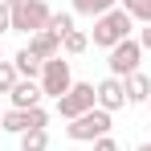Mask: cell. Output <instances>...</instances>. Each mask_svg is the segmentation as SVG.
<instances>
[{
    "mask_svg": "<svg viewBox=\"0 0 151 151\" xmlns=\"http://www.w3.org/2000/svg\"><path fill=\"white\" fill-rule=\"evenodd\" d=\"M8 17H12V33H25V37H33V33L49 29L53 8L45 4V0H12V4H8Z\"/></svg>",
    "mask_w": 151,
    "mask_h": 151,
    "instance_id": "obj_1",
    "label": "cell"
},
{
    "mask_svg": "<svg viewBox=\"0 0 151 151\" xmlns=\"http://www.w3.org/2000/svg\"><path fill=\"white\" fill-rule=\"evenodd\" d=\"M131 29H135V21L127 17L123 8H114V12H106V17H98V21H94V29H90V41H94L98 49L110 53L119 41H127V37H131Z\"/></svg>",
    "mask_w": 151,
    "mask_h": 151,
    "instance_id": "obj_2",
    "label": "cell"
},
{
    "mask_svg": "<svg viewBox=\"0 0 151 151\" xmlns=\"http://www.w3.org/2000/svg\"><path fill=\"white\" fill-rule=\"evenodd\" d=\"M102 135H110V114L102 106H94V110H86V114H78V119L65 123V139L70 143H94Z\"/></svg>",
    "mask_w": 151,
    "mask_h": 151,
    "instance_id": "obj_3",
    "label": "cell"
},
{
    "mask_svg": "<svg viewBox=\"0 0 151 151\" xmlns=\"http://www.w3.org/2000/svg\"><path fill=\"white\" fill-rule=\"evenodd\" d=\"M98 106V90H94V82H74L70 86V94H61L57 98V114L70 123L78 114H86V110H94Z\"/></svg>",
    "mask_w": 151,
    "mask_h": 151,
    "instance_id": "obj_4",
    "label": "cell"
},
{
    "mask_svg": "<svg viewBox=\"0 0 151 151\" xmlns=\"http://www.w3.org/2000/svg\"><path fill=\"white\" fill-rule=\"evenodd\" d=\"M139 61H143L139 37H127V41H119L114 49L106 53V70H110V78H131L135 70H139Z\"/></svg>",
    "mask_w": 151,
    "mask_h": 151,
    "instance_id": "obj_5",
    "label": "cell"
},
{
    "mask_svg": "<svg viewBox=\"0 0 151 151\" xmlns=\"http://www.w3.org/2000/svg\"><path fill=\"white\" fill-rule=\"evenodd\" d=\"M70 86H74L70 61H65V57H53V61H45V70H41V90H45V94L57 102L61 94H70Z\"/></svg>",
    "mask_w": 151,
    "mask_h": 151,
    "instance_id": "obj_6",
    "label": "cell"
},
{
    "mask_svg": "<svg viewBox=\"0 0 151 151\" xmlns=\"http://www.w3.org/2000/svg\"><path fill=\"white\" fill-rule=\"evenodd\" d=\"M94 90H98V106L106 110V114H114V110L127 106V82H123V78H110V74H106Z\"/></svg>",
    "mask_w": 151,
    "mask_h": 151,
    "instance_id": "obj_7",
    "label": "cell"
},
{
    "mask_svg": "<svg viewBox=\"0 0 151 151\" xmlns=\"http://www.w3.org/2000/svg\"><path fill=\"white\" fill-rule=\"evenodd\" d=\"M41 98H45L41 82H29V78H21V82L8 90V102H12V110H33V106H41Z\"/></svg>",
    "mask_w": 151,
    "mask_h": 151,
    "instance_id": "obj_8",
    "label": "cell"
},
{
    "mask_svg": "<svg viewBox=\"0 0 151 151\" xmlns=\"http://www.w3.org/2000/svg\"><path fill=\"white\" fill-rule=\"evenodd\" d=\"M29 49L37 53L41 61H53V57H61V37L49 33V29H41V33H33V37H29Z\"/></svg>",
    "mask_w": 151,
    "mask_h": 151,
    "instance_id": "obj_9",
    "label": "cell"
},
{
    "mask_svg": "<svg viewBox=\"0 0 151 151\" xmlns=\"http://www.w3.org/2000/svg\"><path fill=\"white\" fill-rule=\"evenodd\" d=\"M12 65H17V74H21V78H29V82H41V70H45V61H41L37 53L29 49V45L12 53Z\"/></svg>",
    "mask_w": 151,
    "mask_h": 151,
    "instance_id": "obj_10",
    "label": "cell"
},
{
    "mask_svg": "<svg viewBox=\"0 0 151 151\" xmlns=\"http://www.w3.org/2000/svg\"><path fill=\"white\" fill-rule=\"evenodd\" d=\"M127 82V102H135V106H147V98H151V78L143 74V70H135L131 78H123Z\"/></svg>",
    "mask_w": 151,
    "mask_h": 151,
    "instance_id": "obj_11",
    "label": "cell"
},
{
    "mask_svg": "<svg viewBox=\"0 0 151 151\" xmlns=\"http://www.w3.org/2000/svg\"><path fill=\"white\" fill-rule=\"evenodd\" d=\"M74 8V17H90V21H98V17H106V12H114L119 8V0H70Z\"/></svg>",
    "mask_w": 151,
    "mask_h": 151,
    "instance_id": "obj_12",
    "label": "cell"
},
{
    "mask_svg": "<svg viewBox=\"0 0 151 151\" xmlns=\"http://www.w3.org/2000/svg\"><path fill=\"white\" fill-rule=\"evenodd\" d=\"M119 8L135 25H151V0H119Z\"/></svg>",
    "mask_w": 151,
    "mask_h": 151,
    "instance_id": "obj_13",
    "label": "cell"
},
{
    "mask_svg": "<svg viewBox=\"0 0 151 151\" xmlns=\"http://www.w3.org/2000/svg\"><path fill=\"white\" fill-rule=\"evenodd\" d=\"M0 131H8V135H25L29 131V119H25V110H4V119H0Z\"/></svg>",
    "mask_w": 151,
    "mask_h": 151,
    "instance_id": "obj_14",
    "label": "cell"
},
{
    "mask_svg": "<svg viewBox=\"0 0 151 151\" xmlns=\"http://www.w3.org/2000/svg\"><path fill=\"white\" fill-rule=\"evenodd\" d=\"M86 45H90V37H86L82 29H74V33H65V37H61V53H70V57L86 53Z\"/></svg>",
    "mask_w": 151,
    "mask_h": 151,
    "instance_id": "obj_15",
    "label": "cell"
},
{
    "mask_svg": "<svg viewBox=\"0 0 151 151\" xmlns=\"http://www.w3.org/2000/svg\"><path fill=\"white\" fill-rule=\"evenodd\" d=\"M21 151H49V131H25L21 135Z\"/></svg>",
    "mask_w": 151,
    "mask_h": 151,
    "instance_id": "obj_16",
    "label": "cell"
},
{
    "mask_svg": "<svg viewBox=\"0 0 151 151\" xmlns=\"http://www.w3.org/2000/svg\"><path fill=\"white\" fill-rule=\"evenodd\" d=\"M49 33H57V37L74 33V12H53L49 17Z\"/></svg>",
    "mask_w": 151,
    "mask_h": 151,
    "instance_id": "obj_17",
    "label": "cell"
},
{
    "mask_svg": "<svg viewBox=\"0 0 151 151\" xmlns=\"http://www.w3.org/2000/svg\"><path fill=\"white\" fill-rule=\"evenodd\" d=\"M17 82H21L17 65H12V61H0V94H8V90H12Z\"/></svg>",
    "mask_w": 151,
    "mask_h": 151,
    "instance_id": "obj_18",
    "label": "cell"
},
{
    "mask_svg": "<svg viewBox=\"0 0 151 151\" xmlns=\"http://www.w3.org/2000/svg\"><path fill=\"white\" fill-rule=\"evenodd\" d=\"M94 151H119V143L110 135H102V139H94Z\"/></svg>",
    "mask_w": 151,
    "mask_h": 151,
    "instance_id": "obj_19",
    "label": "cell"
},
{
    "mask_svg": "<svg viewBox=\"0 0 151 151\" xmlns=\"http://www.w3.org/2000/svg\"><path fill=\"white\" fill-rule=\"evenodd\" d=\"M4 33H12V17H8V8H0V37Z\"/></svg>",
    "mask_w": 151,
    "mask_h": 151,
    "instance_id": "obj_20",
    "label": "cell"
},
{
    "mask_svg": "<svg viewBox=\"0 0 151 151\" xmlns=\"http://www.w3.org/2000/svg\"><path fill=\"white\" fill-rule=\"evenodd\" d=\"M139 45H143V53L151 49V25H143V29H139Z\"/></svg>",
    "mask_w": 151,
    "mask_h": 151,
    "instance_id": "obj_21",
    "label": "cell"
},
{
    "mask_svg": "<svg viewBox=\"0 0 151 151\" xmlns=\"http://www.w3.org/2000/svg\"><path fill=\"white\" fill-rule=\"evenodd\" d=\"M135 151H151V143H139V147H135Z\"/></svg>",
    "mask_w": 151,
    "mask_h": 151,
    "instance_id": "obj_22",
    "label": "cell"
},
{
    "mask_svg": "<svg viewBox=\"0 0 151 151\" xmlns=\"http://www.w3.org/2000/svg\"><path fill=\"white\" fill-rule=\"evenodd\" d=\"M8 4H12V0H0V8H8Z\"/></svg>",
    "mask_w": 151,
    "mask_h": 151,
    "instance_id": "obj_23",
    "label": "cell"
},
{
    "mask_svg": "<svg viewBox=\"0 0 151 151\" xmlns=\"http://www.w3.org/2000/svg\"><path fill=\"white\" fill-rule=\"evenodd\" d=\"M0 119H4V102H0Z\"/></svg>",
    "mask_w": 151,
    "mask_h": 151,
    "instance_id": "obj_24",
    "label": "cell"
},
{
    "mask_svg": "<svg viewBox=\"0 0 151 151\" xmlns=\"http://www.w3.org/2000/svg\"><path fill=\"white\" fill-rule=\"evenodd\" d=\"M147 110H151V98H147Z\"/></svg>",
    "mask_w": 151,
    "mask_h": 151,
    "instance_id": "obj_25",
    "label": "cell"
},
{
    "mask_svg": "<svg viewBox=\"0 0 151 151\" xmlns=\"http://www.w3.org/2000/svg\"><path fill=\"white\" fill-rule=\"evenodd\" d=\"M0 61H4V53H0Z\"/></svg>",
    "mask_w": 151,
    "mask_h": 151,
    "instance_id": "obj_26",
    "label": "cell"
}]
</instances>
